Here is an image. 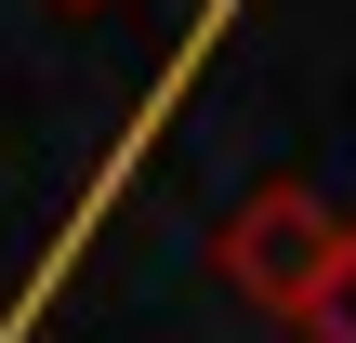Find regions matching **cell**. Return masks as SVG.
<instances>
[{"label": "cell", "mask_w": 356, "mask_h": 343, "mask_svg": "<svg viewBox=\"0 0 356 343\" xmlns=\"http://www.w3.org/2000/svg\"><path fill=\"white\" fill-rule=\"evenodd\" d=\"M343 238H356L343 198H317V185H251V198L225 212V238H211V278H225L264 330H304L317 291H330V264H343Z\"/></svg>", "instance_id": "obj_1"}, {"label": "cell", "mask_w": 356, "mask_h": 343, "mask_svg": "<svg viewBox=\"0 0 356 343\" xmlns=\"http://www.w3.org/2000/svg\"><path fill=\"white\" fill-rule=\"evenodd\" d=\"M304 343H356V238H343V264H330V291H317V317H304Z\"/></svg>", "instance_id": "obj_2"}]
</instances>
